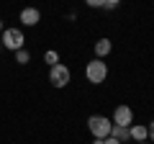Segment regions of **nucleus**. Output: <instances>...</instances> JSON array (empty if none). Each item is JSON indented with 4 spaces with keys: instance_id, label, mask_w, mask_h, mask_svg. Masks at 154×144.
Listing matches in <instances>:
<instances>
[{
    "instance_id": "1",
    "label": "nucleus",
    "mask_w": 154,
    "mask_h": 144,
    "mask_svg": "<svg viewBox=\"0 0 154 144\" xmlns=\"http://www.w3.org/2000/svg\"><path fill=\"white\" fill-rule=\"evenodd\" d=\"M88 129L95 139H108L110 136V129H113V121H108V116H90L88 118Z\"/></svg>"
},
{
    "instance_id": "10",
    "label": "nucleus",
    "mask_w": 154,
    "mask_h": 144,
    "mask_svg": "<svg viewBox=\"0 0 154 144\" xmlns=\"http://www.w3.org/2000/svg\"><path fill=\"white\" fill-rule=\"evenodd\" d=\"M44 62L49 67H54V64H59V54H57L54 49H49V52H44Z\"/></svg>"
},
{
    "instance_id": "16",
    "label": "nucleus",
    "mask_w": 154,
    "mask_h": 144,
    "mask_svg": "<svg viewBox=\"0 0 154 144\" xmlns=\"http://www.w3.org/2000/svg\"><path fill=\"white\" fill-rule=\"evenodd\" d=\"M0 33H3V21H0Z\"/></svg>"
},
{
    "instance_id": "3",
    "label": "nucleus",
    "mask_w": 154,
    "mask_h": 144,
    "mask_svg": "<svg viewBox=\"0 0 154 144\" xmlns=\"http://www.w3.org/2000/svg\"><path fill=\"white\" fill-rule=\"evenodd\" d=\"M23 44H26V39H23L21 28H5V31L0 33V46H5V49H11V52L23 49Z\"/></svg>"
},
{
    "instance_id": "2",
    "label": "nucleus",
    "mask_w": 154,
    "mask_h": 144,
    "mask_svg": "<svg viewBox=\"0 0 154 144\" xmlns=\"http://www.w3.org/2000/svg\"><path fill=\"white\" fill-rule=\"evenodd\" d=\"M85 77H88V83H93V85L105 83V77H108V64H105L103 59H90L88 67H85Z\"/></svg>"
},
{
    "instance_id": "12",
    "label": "nucleus",
    "mask_w": 154,
    "mask_h": 144,
    "mask_svg": "<svg viewBox=\"0 0 154 144\" xmlns=\"http://www.w3.org/2000/svg\"><path fill=\"white\" fill-rule=\"evenodd\" d=\"M103 8H105V11H116V8H118V0H105Z\"/></svg>"
},
{
    "instance_id": "14",
    "label": "nucleus",
    "mask_w": 154,
    "mask_h": 144,
    "mask_svg": "<svg viewBox=\"0 0 154 144\" xmlns=\"http://www.w3.org/2000/svg\"><path fill=\"white\" fill-rule=\"evenodd\" d=\"M105 144H121V142H116L113 136H108V139H105Z\"/></svg>"
},
{
    "instance_id": "17",
    "label": "nucleus",
    "mask_w": 154,
    "mask_h": 144,
    "mask_svg": "<svg viewBox=\"0 0 154 144\" xmlns=\"http://www.w3.org/2000/svg\"><path fill=\"white\" fill-rule=\"evenodd\" d=\"M139 144H149V142H139Z\"/></svg>"
},
{
    "instance_id": "18",
    "label": "nucleus",
    "mask_w": 154,
    "mask_h": 144,
    "mask_svg": "<svg viewBox=\"0 0 154 144\" xmlns=\"http://www.w3.org/2000/svg\"><path fill=\"white\" fill-rule=\"evenodd\" d=\"M0 49H3V46H0Z\"/></svg>"
},
{
    "instance_id": "8",
    "label": "nucleus",
    "mask_w": 154,
    "mask_h": 144,
    "mask_svg": "<svg viewBox=\"0 0 154 144\" xmlns=\"http://www.w3.org/2000/svg\"><path fill=\"white\" fill-rule=\"evenodd\" d=\"M110 49H113V41H110V39H98V41H95V59L108 57Z\"/></svg>"
},
{
    "instance_id": "7",
    "label": "nucleus",
    "mask_w": 154,
    "mask_h": 144,
    "mask_svg": "<svg viewBox=\"0 0 154 144\" xmlns=\"http://www.w3.org/2000/svg\"><path fill=\"white\" fill-rule=\"evenodd\" d=\"M128 136H131L136 144H139V142H149V131H146V126H141V124H131Z\"/></svg>"
},
{
    "instance_id": "11",
    "label": "nucleus",
    "mask_w": 154,
    "mask_h": 144,
    "mask_svg": "<svg viewBox=\"0 0 154 144\" xmlns=\"http://www.w3.org/2000/svg\"><path fill=\"white\" fill-rule=\"evenodd\" d=\"M16 62L18 64H28V62H31V54H28L26 49H18L16 52Z\"/></svg>"
},
{
    "instance_id": "15",
    "label": "nucleus",
    "mask_w": 154,
    "mask_h": 144,
    "mask_svg": "<svg viewBox=\"0 0 154 144\" xmlns=\"http://www.w3.org/2000/svg\"><path fill=\"white\" fill-rule=\"evenodd\" d=\"M93 144H105V139H93Z\"/></svg>"
},
{
    "instance_id": "9",
    "label": "nucleus",
    "mask_w": 154,
    "mask_h": 144,
    "mask_svg": "<svg viewBox=\"0 0 154 144\" xmlns=\"http://www.w3.org/2000/svg\"><path fill=\"white\" fill-rule=\"evenodd\" d=\"M110 136H113L116 139V142H126V139H131V136H128V129H123V126H113V129H110Z\"/></svg>"
},
{
    "instance_id": "5",
    "label": "nucleus",
    "mask_w": 154,
    "mask_h": 144,
    "mask_svg": "<svg viewBox=\"0 0 154 144\" xmlns=\"http://www.w3.org/2000/svg\"><path fill=\"white\" fill-rule=\"evenodd\" d=\"M134 124V111L128 105H116L113 111V126H123V129H131Z\"/></svg>"
},
{
    "instance_id": "4",
    "label": "nucleus",
    "mask_w": 154,
    "mask_h": 144,
    "mask_svg": "<svg viewBox=\"0 0 154 144\" xmlns=\"http://www.w3.org/2000/svg\"><path fill=\"white\" fill-rule=\"evenodd\" d=\"M69 80H72V72H69L67 64H54L49 70V83L54 85V88H67Z\"/></svg>"
},
{
    "instance_id": "6",
    "label": "nucleus",
    "mask_w": 154,
    "mask_h": 144,
    "mask_svg": "<svg viewBox=\"0 0 154 144\" xmlns=\"http://www.w3.org/2000/svg\"><path fill=\"white\" fill-rule=\"evenodd\" d=\"M18 18H21L23 26H36V23L41 21V13H38V8H23Z\"/></svg>"
},
{
    "instance_id": "13",
    "label": "nucleus",
    "mask_w": 154,
    "mask_h": 144,
    "mask_svg": "<svg viewBox=\"0 0 154 144\" xmlns=\"http://www.w3.org/2000/svg\"><path fill=\"white\" fill-rule=\"evenodd\" d=\"M146 131H149V144H154V121L146 126Z\"/></svg>"
}]
</instances>
